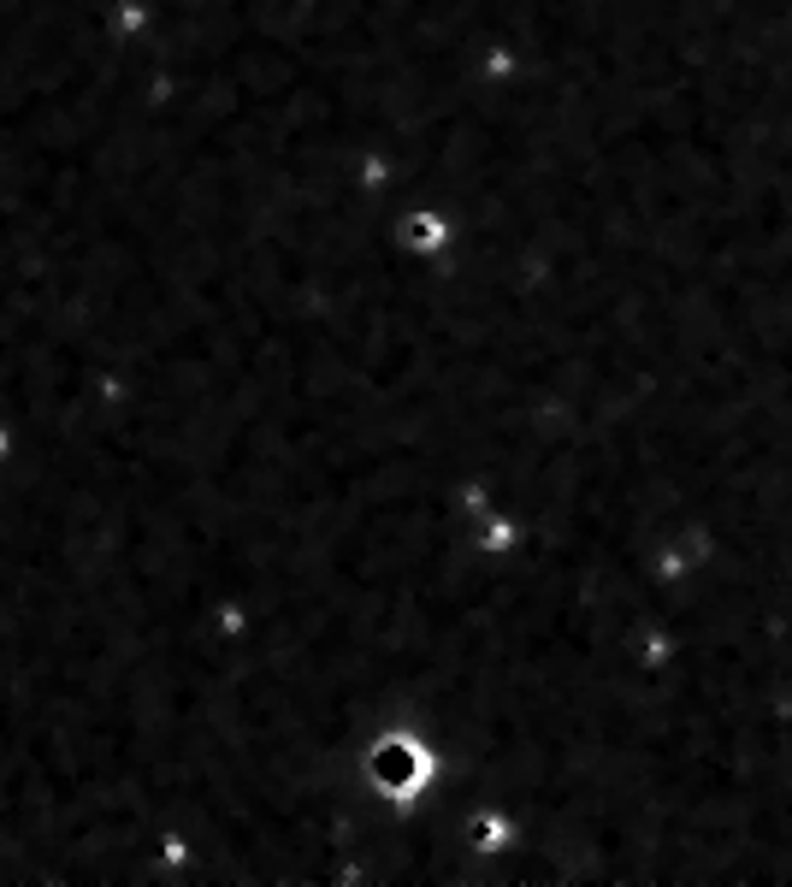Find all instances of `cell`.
I'll return each instance as SVG.
<instances>
[{
    "mask_svg": "<svg viewBox=\"0 0 792 887\" xmlns=\"http://www.w3.org/2000/svg\"><path fill=\"white\" fill-rule=\"evenodd\" d=\"M468 544H473L479 562H503L514 544H521V526H514L503 509L491 503V509H479V515H473V539H468Z\"/></svg>",
    "mask_w": 792,
    "mask_h": 887,
    "instance_id": "obj_3",
    "label": "cell"
},
{
    "mask_svg": "<svg viewBox=\"0 0 792 887\" xmlns=\"http://www.w3.org/2000/svg\"><path fill=\"white\" fill-rule=\"evenodd\" d=\"M438 775H444L438 745L420 740L415 728H385V733H373V740L361 745V781H367V793L390 816L415 811L420 799L438 787Z\"/></svg>",
    "mask_w": 792,
    "mask_h": 887,
    "instance_id": "obj_1",
    "label": "cell"
},
{
    "mask_svg": "<svg viewBox=\"0 0 792 887\" xmlns=\"http://www.w3.org/2000/svg\"><path fill=\"white\" fill-rule=\"evenodd\" d=\"M450 237H456V226L444 213H408L403 226H396V243H403L408 254H438Z\"/></svg>",
    "mask_w": 792,
    "mask_h": 887,
    "instance_id": "obj_4",
    "label": "cell"
},
{
    "mask_svg": "<svg viewBox=\"0 0 792 887\" xmlns=\"http://www.w3.org/2000/svg\"><path fill=\"white\" fill-rule=\"evenodd\" d=\"M0 450H7V438H0Z\"/></svg>",
    "mask_w": 792,
    "mask_h": 887,
    "instance_id": "obj_5",
    "label": "cell"
},
{
    "mask_svg": "<svg viewBox=\"0 0 792 887\" xmlns=\"http://www.w3.org/2000/svg\"><path fill=\"white\" fill-rule=\"evenodd\" d=\"M461 834H468L473 858H503L514 846V823H509V811H497V805H479L468 823H461Z\"/></svg>",
    "mask_w": 792,
    "mask_h": 887,
    "instance_id": "obj_2",
    "label": "cell"
}]
</instances>
